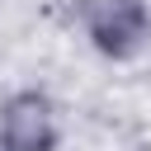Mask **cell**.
<instances>
[{"label":"cell","instance_id":"cell-1","mask_svg":"<svg viewBox=\"0 0 151 151\" xmlns=\"http://www.w3.org/2000/svg\"><path fill=\"white\" fill-rule=\"evenodd\" d=\"M80 33L94 57L127 66L151 47V0H85Z\"/></svg>","mask_w":151,"mask_h":151},{"label":"cell","instance_id":"cell-2","mask_svg":"<svg viewBox=\"0 0 151 151\" xmlns=\"http://www.w3.org/2000/svg\"><path fill=\"white\" fill-rule=\"evenodd\" d=\"M61 137V109L47 90L24 85L0 99V151H57Z\"/></svg>","mask_w":151,"mask_h":151}]
</instances>
